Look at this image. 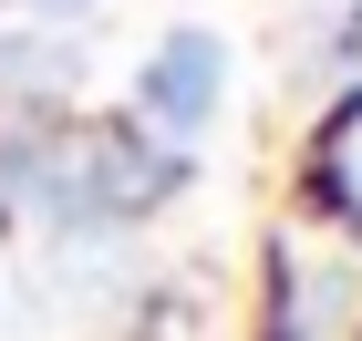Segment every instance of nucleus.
<instances>
[{"mask_svg":"<svg viewBox=\"0 0 362 341\" xmlns=\"http://www.w3.org/2000/svg\"><path fill=\"white\" fill-rule=\"evenodd\" d=\"M135 93H145V114H156L166 135H207V114H218V93H228V42L218 31H166Z\"/></svg>","mask_w":362,"mask_h":341,"instance_id":"nucleus-1","label":"nucleus"},{"mask_svg":"<svg viewBox=\"0 0 362 341\" xmlns=\"http://www.w3.org/2000/svg\"><path fill=\"white\" fill-rule=\"evenodd\" d=\"M31 11H42V21H73V11H93V0H31Z\"/></svg>","mask_w":362,"mask_h":341,"instance_id":"nucleus-2","label":"nucleus"}]
</instances>
